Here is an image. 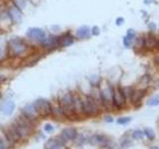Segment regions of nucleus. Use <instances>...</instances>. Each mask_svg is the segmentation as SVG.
<instances>
[{"instance_id": "obj_1", "label": "nucleus", "mask_w": 159, "mask_h": 149, "mask_svg": "<svg viewBox=\"0 0 159 149\" xmlns=\"http://www.w3.org/2000/svg\"><path fill=\"white\" fill-rule=\"evenodd\" d=\"M27 50V44L23 40L15 38L9 42V54L11 56H19Z\"/></svg>"}, {"instance_id": "obj_29", "label": "nucleus", "mask_w": 159, "mask_h": 149, "mask_svg": "<svg viewBox=\"0 0 159 149\" xmlns=\"http://www.w3.org/2000/svg\"><path fill=\"white\" fill-rule=\"evenodd\" d=\"M104 120H106V122H112V116H106L104 117Z\"/></svg>"}, {"instance_id": "obj_25", "label": "nucleus", "mask_w": 159, "mask_h": 149, "mask_svg": "<svg viewBox=\"0 0 159 149\" xmlns=\"http://www.w3.org/2000/svg\"><path fill=\"white\" fill-rule=\"evenodd\" d=\"M127 37H129V38H131V39H133V37L135 36V32L133 31L132 29H129L128 31H127V35H126Z\"/></svg>"}, {"instance_id": "obj_16", "label": "nucleus", "mask_w": 159, "mask_h": 149, "mask_svg": "<svg viewBox=\"0 0 159 149\" xmlns=\"http://www.w3.org/2000/svg\"><path fill=\"white\" fill-rule=\"evenodd\" d=\"M145 93V91H136L135 93H132L131 96V102L133 104H135V102H138L141 101V99L144 96V93Z\"/></svg>"}, {"instance_id": "obj_27", "label": "nucleus", "mask_w": 159, "mask_h": 149, "mask_svg": "<svg viewBox=\"0 0 159 149\" xmlns=\"http://www.w3.org/2000/svg\"><path fill=\"white\" fill-rule=\"evenodd\" d=\"M53 126L51 124H46L45 125V131H47V132H51V131H53Z\"/></svg>"}, {"instance_id": "obj_14", "label": "nucleus", "mask_w": 159, "mask_h": 149, "mask_svg": "<svg viewBox=\"0 0 159 149\" xmlns=\"http://www.w3.org/2000/svg\"><path fill=\"white\" fill-rule=\"evenodd\" d=\"M74 43V39L71 35H65L59 39V45L62 47H69Z\"/></svg>"}, {"instance_id": "obj_19", "label": "nucleus", "mask_w": 159, "mask_h": 149, "mask_svg": "<svg viewBox=\"0 0 159 149\" xmlns=\"http://www.w3.org/2000/svg\"><path fill=\"white\" fill-rule=\"evenodd\" d=\"M13 1L15 3V6L18 7L19 9H23L26 6V0H13Z\"/></svg>"}, {"instance_id": "obj_8", "label": "nucleus", "mask_w": 159, "mask_h": 149, "mask_svg": "<svg viewBox=\"0 0 159 149\" xmlns=\"http://www.w3.org/2000/svg\"><path fill=\"white\" fill-rule=\"evenodd\" d=\"M23 115L26 117V118L29 119L30 121H32V120H35L37 118L38 113H37V111L33 104H28L23 108Z\"/></svg>"}, {"instance_id": "obj_12", "label": "nucleus", "mask_w": 159, "mask_h": 149, "mask_svg": "<svg viewBox=\"0 0 159 149\" xmlns=\"http://www.w3.org/2000/svg\"><path fill=\"white\" fill-rule=\"evenodd\" d=\"M144 46L147 48V49H154L157 47V40L154 36L152 35H148L144 39Z\"/></svg>"}, {"instance_id": "obj_13", "label": "nucleus", "mask_w": 159, "mask_h": 149, "mask_svg": "<svg viewBox=\"0 0 159 149\" xmlns=\"http://www.w3.org/2000/svg\"><path fill=\"white\" fill-rule=\"evenodd\" d=\"M76 35L78 38L80 39H85V38H88L90 35V28L88 26H82L80 27L78 30H77V33Z\"/></svg>"}, {"instance_id": "obj_18", "label": "nucleus", "mask_w": 159, "mask_h": 149, "mask_svg": "<svg viewBox=\"0 0 159 149\" xmlns=\"http://www.w3.org/2000/svg\"><path fill=\"white\" fill-rule=\"evenodd\" d=\"M147 104L151 105V107H154V105H159V94L151 97V99L147 102Z\"/></svg>"}, {"instance_id": "obj_23", "label": "nucleus", "mask_w": 159, "mask_h": 149, "mask_svg": "<svg viewBox=\"0 0 159 149\" xmlns=\"http://www.w3.org/2000/svg\"><path fill=\"white\" fill-rule=\"evenodd\" d=\"M131 43H132V39L131 38H129V37H127V36H125L123 38V44H124V46H125L126 48L130 47Z\"/></svg>"}, {"instance_id": "obj_21", "label": "nucleus", "mask_w": 159, "mask_h": 149, "mask_svg": "<svg viewBox=\"0 0 159 149\" xmlns=\"http://www.w3.org/2000/svg\"><path fill=\"white\" fill-rule=\"evenodd\" d=\"M143 135H144V133L141 130H135L132 132V137L134 139H141L143 137Z\"/></svg>"}, {"instance_id": "obj_26", "label": "nucleus", "mask_w": 159, "mask_h": 149, "mask_svg": "<svg viewBox=\"0 0 159 149\" xmlns=\"http://www.w3.org/2000/svg\"><path fill=\"white\" fill-rule=\"evenodd\" d=\"M92 33H93V35H95V36H98V34H99V28L98 27H96L95 26L93 28V30H92Z\"/></svg>"}, {"instance_id": "obj_15", "label": "nucleus", "mask_w": 159, "mask_h": 149, "mask_svg": "<svg viewBox=\"0 0 159 149\" xmlns=\"http://www.w3.org/2000/svg\"><path fill=\"white\" fill-rule=\"evenodd\" d=\"M59 44V39H57L56 37H49V38H46V40L43 42L44 47L46 48H51V47H55L56 45Z\"/></svg>"}, {"instance_id": "obj_35", "label": "nucleus", "mask_w": 159, "mask_h": 149, "mask_svg": "<svg viewBox=\"0 0 159 149\" xmlns=\"http://www.w3.org/2000/svg\"><path fill=\"white\" fill-rule=\"evenodd\" d=\"M1 55H2V52H1V49H0V57H1Z\"/></svg>"}, {"instance_id": "obj_5", "label": "nucleus", "mask_w": 159, "mask_h": 149, "mask_svg": "<svg viewBox=\"0 0 159 149\" xmlns=\"http://www.w3.org/2000/svg\"><path fill=\"white\" fill-rule=\"evenodd\" d=\"M26 36L32 41L35 42H41L43 43L46 40V33L44 30L40 29V28H30L27 31Z\"/></svg>"}, {"instance_id": "obj_22", "label": "nucleus", "mask_w": 159, "mask_h": 149, "mask_svg": "<svg viewBox=\"0 0 159 149\" xmlns=\"http://www.w3.org/2000/svg\"><path fill=\"white\" fill-rule=\"evenodd\" d=\"M130 120H131V118L130 117H120V118L117 119V123L118 124H126V123H128Z\"/></svg>"}, {"instance_id": "obj_32", "label": "nucleus", "mask_w": 159, "mask_h": 149, "mask_svg": "<svg viewBox=\"0 0 159 149\" xmlns=\"http://www.w3.org/2000/svg\"><path fill=\"white\" fill-rule=\"evenodd\" d=\"M4 80H5V77L2 76V74H0V83H1L2 81H4Z\"/></svg>"}, {"instance_id": "obj_10", "label": "nucleus", "mask_w": 159, "mask_h": 149, "mask_svg": "<svg viewBox=\"0 0 159 149\" xmlns=\"http://www.w3.org/2000/svg\"><path fill=\"white\" fill-rule=\"evenodd\" d=\"M77 135H78V132L73 127L64 128L63 131H62V137L65 140H74L77 137Z\"/></svg>"}, {"instance_id": "obj_7", "label": "nucleus", "mask_w": 159, "mask_h": 149, "mask_svg": "<svg viewBox=\"0 0 159 149\" xmlns=\"http://www.w3.org/2000/svg\"><path fill=\"white\" fill-rule=\"evenodd\" d=\"M8 15H9V18L11 21L14 23H20L22 21L21 11H20L19 8L16 7L15 5L9 8V10H8Z\"/></svg>"}, {"instance_id": "obj_2", "label": "nucleus", "mask_w": 159, "mask_h": 149, "mask_svg": "<svg viewBox=\"0 0 159 149\" xmlns=\"http://www.w3.org/2000/svg\"><path fill=\"white\" fill-rule=\"evenodd\" d=\"M34 107L38 113V115L41 116H48L52 113V107L49 101L45 99H39L34 102Z\"/></svg>"}, {"instance_id": "obj_33", "label": "nucleus", "mask_w": 159, "mask_h": 149, "mask_svg": "<svg viewBox=\"0 0 159 149\" xmlns=\"http://www.w3.org/2000/svg\"><path fill=\"white\" fill-rule=\"evenodd\" d=\"M0 149H6V148H5L3 145H0Z\"/></svg>"}, {"instance_id": "obj_9", "label": "nucleus", "mask_w": 159, "mask_h": 149, "mask_svg": "<svg viewBox=\"0 0 159 149\" xmlns=\"http://www.w3.org/2000/svg\"><path fill=\"white\" fill-rule=\"evenodd\" d=\"M112 93L113 91H112L110 88H106L101 93V102L104 105H107L112 102Z\"/></svg>"}, {"instance_id": "obj_24", "label": "nucleus", "mask_w": 159, "mask_h": 149, "mask_svg": "<svg viewBox=\"0 0 159 149\" xmlns=\"http://www.w3.org/2000/svg\"><path fill=\"white\" fill-rule=\"evenodd\" d=\"M123 93H124V96H125V97H126L127 96H130V97H131L132 93H133L132 88H129V87H127V88H123Z\"/></svg>"}, {"instance_id": "obj_11", "label": "nucleus", "mask_w": 159, "mask_h": 149, "mask_svg": "<svg viewBox=\"0 0 159 149\" xmlns=\"http://www.w3.org/2000/svg\"><path fill=\"white\" fill-rule=\"evenodd\" d=\"M14 108H15V102L13 101H6L3 102V104L1 105L0 110H1V111L5 115H10L13 112Z\"/></svg>"}, {"instance_id": "obj_6", "label": "nucleus", "mask_w": 159, "mask_h": 149, "mask_svg": "<svg viewBox=\"0 0 159 149\" xmlns=\"http://www.w3.org/2000/svg\"><path fill=\"white\" fill-rule=\"evenodd\" d=\"M125 96H124L123 90L120 88H117L113 91L112 93V104L115 105L116 107L120 108L125 104Z\"/></svg>"}, {"instance_id": "obj_31", "label": "nucleus", "mask_w": 159, "mask_h": 149, "mask_svg": "<svg viewBox=\"0 0 159 149\" xmlns=\"http://www.w3.org/2000/svg\"><path fill=\"white\" fill-rule=\"evenodd\" d=\"M31 2H32L33 4H38L39 2H40V0H30Z\"/></svg>"}, {"instance_id": "obj_4", "label": "nucleus", "mask_w": 159, "mask_h": 149, "mask_svg": "<svg viewBox=\"0 0 159 149\" xmlns=\"http://www.w3.org/2000/svg\"><path fill=\"white\" fill-rule=\"evenodd\" d=\"M61 108L64 114H68V112L74 113V96L71 93H66L61 99Z\"/></svg>"}, {"instance_id": "obj_34", "label": "nucleus", "mask_w": 159, "mask_h": 149, "mask_svg": "<svg viewBox=\"0 0 159 149\" xmlns=\"http://www.w3.org/2000/svg\"><path fill=\"white\" fill-rule=\"evenodd\" d=\"M151 149H159V148H158V147H156V146H153V147H152Z\"/></svg>"}, {"instance_id": "obj_30", "label": "nucleus", "mask_w": 159, "mask_h": 149, "mask_svg": "<svg viewBox=\"0 0 159 149\" xmlns=\"http://www.w3.org/2000/svg\"><path fill=\"white\" fill-rule=\"evenodd\" d=\"M155 0H144V3L145 4H150V3H153Z\"/></svg>"}, {"instance_id": "obj_3", "label": "nucleus", "mask_w": 159, "mask_h": 149, "mask_svg": "<svg viewBox=\"0 0 159 149\" xmlns=\"http://www.w3.org/2000/svg\"><path fill=\"white\" fill-rule=\"evenodd\" d=\"M82 107L83 112L87 115H96L98 113V105L92 96H86V99L82 101Z\"/></svg>"}, {"instance_id": "obj_20", "label": "nucleus", "mask_w": 159, "mask_h": 149, "mask_svg": "<svg viewBox=\"0 0 159 149\" xmlns=\"http://www.w3.org/2000/svg\"><path fill=\"white\" fill-rule=\"evenodd\" d=\"M144 135H146L147 137H148V139H153L154 138V132H153V130L151 129V128H145L143 131Z\"/></svg>"}, {"instance_id": "obj_17", "label": "nucleus", "mask_w": 159, "mask_h": 149, "mask_svg": "<svg viewBox=\"0 0 159 149\" xmlns=\"http://www.w3.org/2000/svg\"><path fill=\"white\" fill-rule=\"evenodd\" d=\"M104 142V137L101 136V135H98V134H96V135H93L92 138H90V143L92 144H101V143Z\"/></svg>"}, {"instance_id": "obj_28", "label": "nucleus", "mask_w": 159, "mask_h": 149, "mask_svg": "<svg viewBox=\"0 0 159 149\" xmlns=\"http://www.w3.org/2000/svg\"><path fill=\"white\" fill-rule=\"evenodd\" d=\"M123 21H124V19H123V18H121V17H119V18L116 19V25H118V26H119V25L123 24Z\"/></svg>"}]
</instances>
